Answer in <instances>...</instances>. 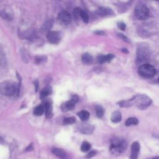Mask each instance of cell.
<instances>
[{"mask_svg":"<svg viewBox=\"0 0 159 159\" xmlns=\"http://www.w3.org/2000/svg\"><path fill=\"white\" fill-rule=\"evenodd\" d=\"M152 103V99L147 95L137 94L130 99L119 101L118 105L123 107H128L134 105L140 110H145Z\"/></svg>","mask_w":159,"mask_h":159,"instance_id":"obj_1","label":"cell"},{"mask_svg":"<svg viewBox=\"0 0 159 159\" xmlns=\"http://www.w3.org/2000/svg\"><path fill=\"white\" fill-rule=\"evenodd\" d=\"M127 146H128V144L124 139L114 138L111 141L110 151L113 155H118L126 151Z\"/></svg>","mask_w":159,"mask_h":159,"instance_id":"obj_2","label":"cell"},{"mask_svg":"<svg viewBox=\"0 0 159 159\" xmlns=\"http://www.w3.org/2000/svg\"><path fill=\"white\" fill-rule=\"evenodd\" d=\"M0 91L4 96H13L16 93L18 94V85L12 81H4L0 85Z\"/></svg>","mask_w":159,"mask_h":159,"instance_id":"obj_3","label":"cell"},{"mask_svg":"<svg viewBox=\"0 0 159 159\" xmlns=\"http://www.w3.org/2000/svg\"><path fill=\"white\" fill-rule=\"evenodd\" d=\"M138 73L141 77L145 78H150L154 77L156 74V69L154 66L149 63H144L139 67Z\"/></svg>","mask_w":159,"mask_h":159,"instance_id":"obj_4","label":"cell"},{"mask_svg":"<svg viewBox=\"0 0 159 159\" xmlns=\"http://www.w3.org/2000/svg\"><path fill=\"white\" fill-rule=\"evenodd\" d=\"M150 11L148 7L144 4H137L134 9V15L140 20H145L149 17Z\"/></svg>","mask_w":159,"mask_h":159,"instance_id":"obj_5","label":"cell"},{"mask_svg":"<svg viewBox=\"0 0 159 159\" xmlns=\"http://www.w3.org/2000/svg\"><path fill=\"white\" fill-rule=\"evenodd\" d=\"M150 52L147 46L142 45L140 46L137 51V60L139 62H146L150 59Z\"/></svg>","mask_w":159,"mask_h":159,"instance_id":"obj_6","label":"cell"},{"mask_svg":"<svg viewBox=\"0 0 159 159\" xmlns=\"http://www.w3.org/2000/svg\"><path fill=\"white\" fill-rule=\"evenodd\" d=\"M57 20L61 24L68 25L72 21V16L70 12L67 11H62L59 13L58 16H57Z\"/></svg>","mask_w":159,"mask_h":159,"instance_id":"obj_7","label":"cell"},{"mask_svg":"<svg viewBox=\"0 0 159 159\" xmlns=\"http://www.w3.org/2000/svg\"><path fill=\"white\" fill-rule=\"evenodd\" d=\"M46 37L50 43L56 44L60 41L62 39V34L58 31H49Z\"/></svg>","mask_w":159,"mask_h":159,"instance_id":"obj_8","label":"cell"},{"mask_svg":"<svg viewBox=\"0 0 159 159\" xmlns=\"http://www.w3.org/2000/svg\"><path fill=\"white\" fill-rule=\"evenodd\" d=\"M140 151V144L138 142H133L131 145V154L130 159H137Z\"/></svg>","mask_w":159,"mask_h":159,"instance_id":"obj_9","label":"cell"},{"mask_svg":"<svg viewBox=\"0 0 159 159\" xmlns=\"http://www.w3.org/2000/svg\"><path fill=\"white\" fill-rule=\"evenodd\" d=\"M46 108V116L47 118H52L53 117V107H52V102L50 99L46 100L44 103Z\"/></svg>","mask_w":159,"mask_h":159,"instance_id":"obj_10","label":"cell"},{"mask_svg":"<svg viewBox=\"0 0 159 159\" xmlns=\"http://www.w3.org/2000/svg\"><path fill=\"white\" fill-rule=\"evenodd\" d=\"M97 12L99 16L102 17H107L110 15H114L113 11L111 9L105 8V7H101V6L98 8Z\"/></svg>","mask_w":159,"mask_h":159,"instance_id":"obj_11","label":"cell"},{"mask_svg":"<svg viewBox=\"0 0 159 159\" xmlns=\"http://www.w3.org/2000/svg\"><path fill=\"white\" fill-rule=\"evenodd\" d=\"M52 152L54 155H55L56 156H57L61 159H70V157H69V156L67 155L65 151H64L62 149L53 148L52 149Z\"/></svg>","mask_w":159,"mask_h":159,"instance_id":"obj_12","label":"cell"},{"mask_svg":"<svg viewBox=\"0 0 159 159\" xmlns=\"http://www.w3.org/2000/svg\"><path fill=\"white\" fill-rule=\"evenodd\" d=\"M94 129V126L90 124H83L79 128L80 132L85 134H91V133H93Z\"/></svg>","mask_w":159,"mask_h":159,"instance_id":"obj_13","label":"cell"},{"mask_svg":"<svg viewBox=\"0 0 159 159\" xmlns=\"http://www.w3.org/2000/svg\"><path fill=\"white\" fill-rule=\"evenodd\" d=\"M75 107V104H74L73 102H72L71 101H66V102L62 103L61 106H60L61 110L63 113L71 111L73 109H74Z\"/></svg>","mask_w":159,"mask_h":159,"instance_id":"obj_14","label":"cell"},{"mask_svg":"<svg viewBox=\"0 0 159 159\" xmlns=\"http://www.w3.org/2000/svg\"><path fill=\"white\" fill-rule=\"evenodd\" d=\"M1 16L4 20L8 21H11L13 18V14L12 11L9 8H5L4 9L1 10Z\"/></svg>","mask_w":159,"mask_h":159,"instance_id":"obj_15","label":"cell"},{"mask_svg":"<svg viewBox=\"0 0 159 159\" xmlns=\"http://www.w3.org/2000/svg\"><path fill=\"white\" fill-rule=\"evenodd\" d=\"M114 55L111 54H107L106 55L101 54L97 57V60L99 63H101H101H103L106 62H110L114 58Z\"/></svg>","mask_w":159,"mask_h":159,"instance_id":"obj_16","label":"cell"},{"mask_svg":"<svg viewBox=\"0 0 159 159\" xmlns=\"http://www.w3.org/2000/svg\"><path fill=\"white\" fill-rule=\"evenodd\" d=\"M52 92V87L50 86H46L41 90L40 93V97L41 99L46 98L49 96V95L51 94Z\"/></svg>","mask_w":159,"mask_h":159,"instance_id":"obj_17","label":"cell"},{"mask_svg":"<svg viewBox=\"0 0 159 159\" xmlns=\"http://www.w3.org/2000/svg\"><path fill=\"white\" fill-rule=\"evenodd\" d=\"M81 60L84 64L90 65V64H91L93 62V57L90 54L85 53L83 54L81 57Z\"/></svg>","mask_w":159,"mask_h":159,"instance_id":"obj_18","label":"cell"},{"mask_svg":"<svg viewBox=\"0 0 159 159\" xmlns=\"http://www.w3.org/2000/svg\"><path fill=\"white\" fill-rule=\"evenodd\" d=\"M121 119H122V116H121V114L119 111H116L113 113L111 118V120L113 123H118L121 122Z\"/></svg>","mask_w":159,"mask_h":159,"instance_id":"obj_19","label":"cell"},{"mask_svg":"<svg viewBox=\"0 0 159 159\" xmlns=\"http://www.w3.org/2000/svg\"><path fill=\"white\" fill-rule=\"evenodd\" d=\"M46 111L45 106L44 105H39L37 106L34 109V114L37 116H42Z\"/></svg>","mask_w":159,"mask_h":159,"instance_id":"obj_20","label":"cell"},{"mask_svg":"<svg viewBox=\"0 0 159 159\" xmlns=\"http://www.w3.org/2000/svg\"><path fill=\"white\" fill-rule=\"evenodd\" d=\"M77 115L78 116V117L80 118L82 121H87L89 119V118H90V114L87 111L82 110L77 113Z\"/></svg>","mask_w":159,"mask_h":159,"instance_id":"obj_21","label":"cell"},{"mask_svg":"<svg viewBox=\"0 0 159 159\" xmlns=\"http://www.w3.org/2000/svg\"><path fill=\"white\" fill-rule=\"evenodd\" d=\"M139 124V120L137 118L135 117H131L128 118L126 120L125 123V125L126 126H136Z\"/></svg>","mask_w":159,"mask_h":159,"instance_id":"obj_22","label":"cell"},{"mask_svg":"<svg viewBox=\"0 0 159 159\" xmlns=\"http://www.w3.org/2000/svg\"><path fill=\"white\" fill-rule=\"evenodd\" d=\"M95 111H96V114L98 118H101L103 116L104 113H105V110H104V108L102 106L100 105L96 106V107H95Z\"/></svg>","mask_w":159,"mask_h":159,"instance_id":"obj_23","label":"cell"},{"mask_svg":"<svg viewBox=\"0 0 159 159\" xmlns=\"http://www.w3.org/2000/svg\"><path fill=\"white\" fill-rule=\"evenodd\" d=\"M91 149V145L89 144L88 142H83L81 144V150L83 152H88Z\"/></svg>","mask_w":159,"mask_h":159,"instance_id":"obj_24","label":"cell"},{"mask_svg":"<svg viewBox=\"0 0 159 159\" xmlns=\"http://www.w3.org/2000/svg\"><path fill=\"white\" fill-rule=\"evenodd\" d=\"M76 122V118L75 117H67L63 119V123L65 124H72Z\"/></svg>","mask_w":159,"mask_h":159,"instance_id":"obj_25","label":"cell"},{"mask_svg":"<svg viewBox=\"0 0 159 159\" xmlns=\"http://www.w3.org/2000/svg\"><path fill=\"white\" fill-rule=\"evenodd\" d=\"M80 17L82 19L83 21L85 23H88L89 22V16L86 11L83 10L81 11Z\"/></svg>","mask_w":159,"mask_h":159,"instance_id":"obj_26","label":"cell"},{"mask_svg":"<svg viewBox=\"0 0 159 159\" xmlns=\"http://www.w3.org/2000/svg\"><path fill=\"white\" fill-rule=\"evenodd\" d=\"M52 21L51 20H50V21H47L45 24H44L42 29L43 30H45V31L49 30V29H50V28H52Z\"/></svg>","mask_w":159,"mask_h":159,"instance_id":"obj_27","label":"cell"},{"mask_svg":"<svg viewBox=\"0 0 159 159\" xmlns=\"http://www.w3.org/2000/svg\"><path fill=\"white\" fill-rule=\"evenodd\" d=\"M46 57L44 56H37L36 57V62L37 63H41L45 61Z\"/></svg>","mask_w":159,"mask_h":159,"instance_id":"obj_28","label":"cell"},{"mask_svg":"<svg viewBox=\"0 0 159 159\" xmlns=\"http://www.w3.org/2000/svg\"><path fill=\"white\" fill-rule=\"evenodd\" d=\"M97 153H98L97 151L92 150V151L89 152V153L86 155V158H92V157H94L95 155H96L97 154Z\"/></svg>","mask_w":159,"mask_h":159,"instance_id":"obj_29","label":"cell"},{"mask_svg":"<svg viewBox=\"0 0 159 159\" xmlns=\"http://www.w3.org/2000/svg\"><path fill=\"white\" fill-rule=\"evenodd\" d=\"M118 36L121 38V39H123L124 41L126 42H130V40L128 39V37H126L125 35L123 34H121V33H119L118 34Z\"/></svg>","mask_w":159,"mask_h":159,"instance_id":"obj_30","label":"cell"},{"mask_svg":"<svg viewBox=\"0 0 159 159\" xmlns=\"http://www.w3.org/2000/svg\"><path fill=\"white\" fill-rule=\"evenodd\" d=\"M78 100H79V98L77 95H76V94L73 95L71 98V99H70V101H72V102H73L74 104L77 103L78 101Z\"/></svg>","mask_w":159,"mask_h":159,"instance_id":"obj_31","label":"cell"},{"mask_svg":"<svg viewBox=\"0 0 159 159\" xmlns=\"http://www.w3.org/2000/svg\"><path fill=\"white\" fill-rule=\"evenodd\" d=\"M118 26H119V29H120L121 30H125L126 28V26L125 23H124L123 22H120V23L118 24Z\"/></svg>","mask_w":159,"mask_h":159,"instance_id":"obj_32","label":"cell"},{"mask_svg":"<svg viewBox=\"0 0 159 159\" xmlns=\"http://www.w3.org/2000/svg\"><path fill=\"white\" fill-rule=\"evenodd\" d=\"M94 34H96L97 35H101V36H102V35H105V33L104 31H99V30H97V31H95L94 32Z\"/></svg>","mask_w":159,"mask_h":159,"instance_id":"obj_33","label":"cell"},{"mask_svg":"<svg viewBox=\"0 0 159 159\" xmlns=\"http://www.w3.org/2000/svg\"><path fill=\"white\" fill-rule=\"evenodd\" d=\"M33 150V144H30L28 147L26 149V151H31V150Z\"/></svg>","mask_w":159,"mask_h":159,"instance_id":"obj_34","label":"cell"},{"mask_svg":"<svg viewBox=\"0 0 159 159\" xmlns=\"http://www.w3.org/2000/svg\"><path fill=\"white\" fill-rule=\"evenodd\" d=\"M34 85L36 86V91H38V88H39V81H38L37 80H36L34 81Z\"/></svg>","mask_w":159,"mask_h":159,"instance_id":"obj_35","label":"cell"},{"mask_svg":"<svg viewBox=\"0 0 159 159\" xmlns=\"http://www.w3.org/2000/svg\"><path fill=\"white\" fill-rule=\"evenodd\" d=\"M121 51L123 52H124V53H128V49H124V48H123V49H121Z\"/></svg>","mask_w":159,"mask_h":159,"instance_id":"obj_36","label":"cell"},{"mask_svg":"<svg viewBox=\"0 0 159 159\" xmlns=\"http://www.w3.org/2000/svg\"><path fill=\"white\" fill-rule=\"evenodd\" d=\"M153 159H159V157H155Z\"/></svg>","mask_w":159,"mask_h":159,"instance_id":"obj_37","label":"cell"},{"mask_svg":"<svg viewBox=\"0 0 159 159\" xmlns=\"http://www.w3.org/2000/svg\"><path fill=\"white\" fill-rule=\"evenodd\" d=\"M158 83H159V77H158Z\"/></svg>","mask_w":159,"mask_h":159,"instance_id":"obj_38","label":"cell"}]
</instances>
